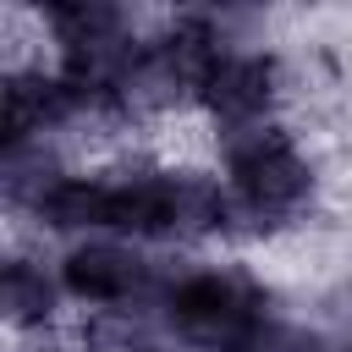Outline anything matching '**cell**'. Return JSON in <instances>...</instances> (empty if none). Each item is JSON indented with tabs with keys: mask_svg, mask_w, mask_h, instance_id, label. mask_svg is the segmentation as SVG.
Returning <instances> with one entry per match:
<instances>
[{
	"mask_svg": "<svg viewBox=\"0 0 352 352\" xmlns=\"http://www.w3.org/2000/svg\"><path fill=\"white\" fill-rule=\"evenodd\" d=\"M292 94H297V66H292L286 50H275V44H231L204 72L198 116L214 132L258 126V121H286Z\"/></svg>",
	"mask_w": 352,
	"mask_h": 352,
	"instance_id": "obj_1",
	"label": "cell"
},
{
	"mask_svg": "<svg viewBox=\"0 0 352 352\" xmlns=\"http://www.w3.org/2000/svg\"><path fill=\"white\" fill-rule=\"evenodd\" d=\"M60 286L72 308H121V302H148L154 297V248L121 242V236H88L55 253Z\"/></svg>",
	"mask_w": 352,
	"mask_h": 352,
	"instance_id": "obj_2",
	"label": "cell"
},
{
	"mask_svg": "<svg viewBox=\"0 0 352 352\" xmlns=\"http://www.w3.org/2000/svg\"><path fill=\"white\" fill-rule=\"evenodd\" d=\"M66 286L55 270V253L38 242L11 236L6 258H0V319L6 336H38V330H60L66 324Z\"/></svg>",
	"mask_w": 352,
	"mask_h": 352,
	"instance_id": "obj_3",
	"label": "cell"
},
{
	"mask_svg": "<svg viewBox=\"0 0 352 352\" xmlns=\"http://www.w3.org/2000/svg\"><path fill=\"white\" fill-rule=\"evenodd\" d=\"M72 170H82V165H77L72 143H60V138H33V143L0 148V198H6V214L28 220L38 209V198L60 176H72Z\"/></svg>",
	"mask_w": 352,
	"mask_h": 352,
	"instance_id": "obj_4",
	"label": "cell"
},
{
	"mask_svg": "<svg viewBox=\"0 0 352 352\" xmlns=\"http://www.w3.org/2000/svg\"><path fill=\"white\" fill-rule=\"evenodd\" d=\"M77 352H176L165 314L148 302H121V308H82L72 319Z\"/></svg>",
	"mask_w": 352,
	"mask_h": 352,
	"instance_id": "obj_5",
	"label": "cell"
},
{
	"mask_svg": "<svg viewBox=\"0 0 352 352\" xmlns=\"http://www.w3.org/2000/svg\"><path fill=\"white\" fill-rule=\"evenodd\" d=\"M346 352H352V341H346Z\"/></svg>",
	"mask_w": 352,
	"mask_h": 352,
	"instance_id": "obj_6",
	"label": "cell"
}]
</instances>
